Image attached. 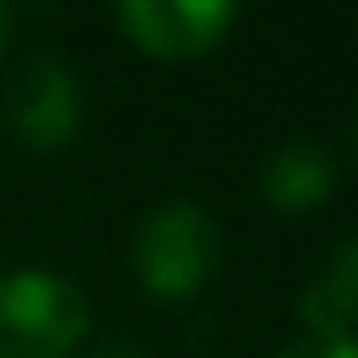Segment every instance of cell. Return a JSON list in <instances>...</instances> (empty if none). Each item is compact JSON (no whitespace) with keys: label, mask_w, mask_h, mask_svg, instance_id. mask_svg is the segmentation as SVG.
<instances>
[{"label":"cell","mask_w":358,"mask_h":358,"mask_svg":"<svg viewBox=\"0 0 358 358\" xmlns=\"http://www.w3.org/2000/svg\"><path fill=\"white\" fill-rule=\"evenodd\" d=\"M89 338V299L74 280L20 265L0 275V358H69Z\"/></svg>","instance_id":"1"},{"label":"cell","mask_w":358,"mask_h":358,"mask_svg":"<svg viewBox=\"0 0 358 358\" xmlns=\"http://www.w3.org/2000/svg\"><path fill=\"white\" fill-rule=\"evenodd\" d=\"M216 260L221 236L196 201H162L133 231V275L162 304L201 294V285L216 275Z\"/></svg>","instance_id":"2"},{"label":"cell","mask_w":358,"mask_h":358,"mask_svg":"<svg viewBox=\"0 0 358 358\" xmlns=\"http://www.w3.org/2000/svg\"><path fill=\"white\" fill-rule=\"evenodd\" d=\"M0 118L10 138L30 152H59L79 138L84 128V84L59 55H35L25 59L6 94H0Z\"/></svg>","instance_id":"3"},{"label":"cell","mask_w":358,"mask_h":358,"mask_svg":"<svg viewBox=\"0 0 358 358\" xmlns=\"http://www.w3.org/2000/svg\"><path fill=\"white\" fill-rule=\"evenodd\" d=\"M113 15L128 45H138L148 59L187 64L231 35L241 0H113Z\"/></svg>","instance_id":"4"},{"label":"cell","mask_w":358,"mask_h":358,"mask_svg":"<svg viewBox=\"0 0 358 358\" xmlns=\"http://www.w3.org/2000/svg\"><path fill=\"white\" fill-rule=\"evenodd\" d=\"M334 182H338V167L314 138H289L270 148L260 162V196L285 216H304L324 206L334 196Z\"/></svg>","instance_id":"5"},{"label":"cell","mask_w":358,"mask_h":358,"mask_svg":"<svg viewBox=\"0 0 358 358\" xmlns=\"http://www.w3.org/2000/svg\"><path fill=\"white\" fill-rule=\"evenodd\" d=\"M304 334H358V231L338 241L329 265L299 294Z\"/></svg>","instance_id":"6"},{"label":"cell","mask_w":358,"mask_h":358,"mask_svg":"<svg viewBox=\"0 0 358 358\" xmlns=\"http://www.w3.org/2000/svg\"><path fill=\"white\" fill-rule=\"evenodd\" d=\"M275 358H358V334H304Z\"/></svg>","instance_id":"7"},{"label":"cell","mask_w":358,"mask_h":358,"mask_svg":"<svg viewBox=\"0 0 358 358\" xmlns=\"http://www.w3.org/2000/svg\"><path fill=\"white\" fill-rule=\"evenodd\" d=\"M89 358H157L143 338H103L89 348Z\"/></svg>","instance_id":"8"},{"label":"cell","mask_w":358,"mask_h":358,"mask_svg":"<svg viewBox=\"0 0 358 358\" xmlns=\"http://www.w3.org/2000/svg\"><path fill=\"white\" fill-rule=\"evenodd\" d=\"M6 45H10V10H6V0H0V59H6Z\"/></svg>","instance_id":"9"},{"label":"cell","mask_w":358,"mask_h":358,"mask_svg":"<svg viewBox=\"0 0 358 358\" xmlns=\"http://www.w3.org/2000/svg\"><path fill=\"white\" fill-rule=\"evenodd\" d=\"M353 148H358V128H353Z\"/></svg>","instance_id":"10"}]
</instances>
